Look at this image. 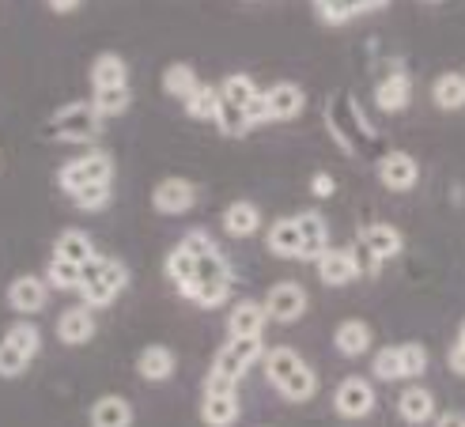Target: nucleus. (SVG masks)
I'll return each instance as SVG.
<instances>
[{"label":"nucleus","mask_w":465,"mask_h":427,"mask_svg":"<svg viewBox=\"0 0 465 427\" xmlns=\"http://www.w3.org/2000/svg\"><path fill=\"white\" fill-rule=\"evenodd\" d=\"M318 276H322V283L325 288H348L356 276H360V265H356V253H352V246H344V250H337V246H330L318 261Z\"/></svg>","instance_id":"obj_14"},{"label":"nucleus","mask_w":465,"mask_h":427,"mask_svg":"<svg viewBox=\"0 0 465 427\" xmlns=\"http://www.w3.org/2000/svg\"><path fill=\"white\" fill-rule=\"evenodd\" d=\"M371 371H375L379 382H398V378H405V371H401V348L398 344L379 348L375 360H371Z\"/></svg>","instance_id":"obj_37"},{"label":"nucleus","mask_w":465,"mask_h":427,"mask_svg":"<svg viewBox=\"0 0 465 427\" xmlns=\"http://www.w3.org/2000/svg\"><path fill=\"white\" fill-rule=\"evenodd\" d=\"M262 360H265L262 337H227L204 374V393H239V382L246 378V371Z\"/></svg>","instance_id":"obj_1"},{"label":"nucleus","mask_w":465,"mask_h":427,"mask_svg":"<svg viewBox=\"0 0 465 427\" xmlns=\"http://www.w3.org/2000/svg\"><path fill=\"white\" fill-rule=\"evenodd\" d=\"M174 371H178V355L167 344H148L136 355V374L144 382H167V378H174Z\"/></svg>","instance_id":"obj_17"},{"label":"nucleus","mask_w":465,"mask_h":427,"mask_svg":"<svg viewBox=\"0 0 465 427\" xmlns=\"http://www.w3.org/2000/svg\"><path fill=\"white\" fill-rule=\"evenodd\" d=\"M87 420H91V427H133V405L118 393H106L91 405Z\"/></svg>","instance_id":"obj_26"},{"label":"nucleus","mask_w":465,"mask_h":427,"mask_svg":"<svg viewBox=\"0 0 465 427\" xmlns=\"http://www.w3.org/2000/svg\"><path fill=\"white\" fill-rule=\"evenodd\" d=\"M95 337V314H91V306H73V311H64L57 318V341L68 344V348H80Z\"/></svg>","instance_id":"obj_20"},{"label":"nucleus","mask_w":465,"mask_h":427,"mask_svg":"<svg viewBox=\"0 0 465 427\" xmlns=\"http://www.w3.org/2000/svg\"><path fill=\"white\" fill-rule=\"evenodd\" d=\"M45 283L57 292H80V283H84V265H76V261H64L54 253L50 261V269H45Z\"/></svg>","instance_id":"obj_33"},{"label":"nucleus","mask_w":465,"mask_h":427,"mask_svg":"<svg viewBox=\"0 0 465 427\" xmlns=\"http://www.w3.org/2000/svg\"><path fill=\"white\" fill-rule=\"evenodd\" d=\"M371 341H375V333H371V325L363 318H348L337 325V333H333V348L341 355H348V360H356V355H363L371 348Z\"/></svg>","instance_id":"obj_25"},{"label":"nucleus","mask_w":465,"mask_h":427,"mask_svg":"<svg viewBox=\"0 0 465 427\" xmlns=\"http://www.w3.org/2000/svg\"><path fill=\"white\" fill-rule=\"evenodd\" d=\"M99 133H103V117L91 106V99L64 103L61 110H54L50 125H45V136L64 140V144H95Z\"/></svg>","instance_id":"obj_4"},{"label":"nucleus","mask_w":465,"mask_h":427,"mask_svg":"<svg viewBox=\"0 0 465 427\" xmlns=\"http://www.w3.org/2000/svg\"><path fill=\"white\" fill-rule=\"evenodd\" d=\"M110 197H114V185L99 182V185H87V189H80V194H73V204L80 212H103L110 204Z\"/></svg>","instance_id":"obj_38"},{"label":"nucleus","mask_w":465,"mask_h":427,"mask_svg":"<svg viewBox=\"0 0 465 427\" xmlns=\"http://www.w3.org/2000/svg\"><path fill=\"white\" fill-rule=\"evenodd\" d=\"M262 363H265V378L272 382V390L284 401H292V405H303V401H311L318 393V374L295 348H288V344L265 348Z\"/></svg>","instance_id":"obj_2"},{"label":"nucleus","mask_w":465,"mask_h":427,"mask_svg":"<svg viewBox=\"0 0 465 427\" xmlns=\"http://www.w3.org/2000/svg\"><path fill=\"white\" fill-rule=\"evenodd\" d=\"M129 288V269L122 265L118 257H95L84 265V283H80V295H84V306H110L122 292Z\"/></svg>","instance_id":"obj_5"},{"label":"nucleus","mask_w":465,"mask_h":427,"mask_svg":"<svg viewBox=\"0 0 465 427\" xmlns=\"http://www.w3.org/2000/svg\"><path fill=\"white\" fill-rule=\"evenodd\" d=\"M258 94H262L258 84H253L246 73H231V76L220 84V103L242 110V114H246V122H250V106L258 103Z\"/></svg>","instance_id":"obj_29"},{"label":"nucleus","mask_w":465,"mask_h":427,"mask_svg":"<svg viewBox=\"0 0 465 427\" xmlns=\"http://www.w3.org/2000/svg\"><path fill=\"white\" fill-rule=\"evenodd\" d=\"M265 322H269L265 303L242 299V303L231 306V314H227V333H231V337H262V333H265Z\"/></svg>","instance_id":"obj_16"},{"label":"nucleus","mask_w":465,"mask_h":427,"mask_svg":"<svg viewBox=\"0 0 465 427\" xmlns=\"http://www.w3.org/2000/svg\"><path fill=\"white\" fill-rule=\"evenodd\" d=\"M182 106H185V114H190V117H197V122H216V114H220V87L201 84Z\"/></svg>","instance_id":"obj_34"},{"label":"nucleus","mask_w":465,"mask_h":427,"mask_svg":"<svg viewBox=\"0 0 465 427\" xmlns=\"http://www.w3.org/2000/svg\"><path fill=\"white\" fill-rule=\"evenodd\" d=\"M431 427H465V412H458V409L439 412V416L431 420Z\"/></svg>","instance_id":"obj_43"},{"label":"nucleus","mask_w":465,"mask_h":427,"mask_svg":"<svg viewBox=\"0 0 465 427\" xmlns=\"http://www.w3.org/2000/svg\"><path fill=\"white\" fill-rule=\"evenodd\" d=\"M129 103H133L129 84H125V87H103V91H91V106L99 110V117H118V114H125V110H129Z\"/></svg>","instance_id":"obj_35"},{"label":"nucleus","mask_w":465,"mask_h":427,"mask_svg":"<svg viewBox=\"0 0 465 427\" xmlns=\"http://www.w3.org/2000/svg\"><path fill=\"white\" fill-rule=\"evenodd\" d=\"M45 299H50V283L38 280V276H15L8 283V306L15 314L31 318V314H42L45 311Z\"/></svg>","instance_id":"obj_15"},{"label":"nucleus","mask_w":465,"mask_h":427,"mask_svg":"<svg viewBox=\"0 0 465 427\" xmlns=\"http://www.w3.org/2000/svg\"><path fill=\"white\" fill-rule=\"evenodd\" d=\"M299 239H303V261H318L330 250V223L322 212H299Z\"/></svg>","instance_id":"obj_21"},{"label":"nucleus","mask_w":465,"mask_h":427,"mask_svg":"<svg viewBox=\"0 0 465 427\" xmlns=\"http://www.w3.org/2000/svg\"><path fill=\"white\" fill-rule=\"evenodd\" d=\"M311 194H314V197H333V174L318 171V174L311 178Z\"/></svg>","instance_id":"obj_42"},{"label":"nucleus","mask_w":465,"mask_h":427,"mask_svg":"<svg viewBox=\"0 0 465 427\" xmlns=\"http://www.w3.org/2000/svg\"><path fill=\"white\" fill-rule=\"evenodd\" d=\"M265 311H269V322H281V325H292L307 314V292L299 288L295 280H281L272 283V288L265 292Z\"/></svg>","instance_id":"obj_9"},{"label":"nucleus","mask_w":465,"mask_h":427,"mask_svg":"<svg viewBox=\"0 0 465 427\" xmlns=\"http://www.w3.org/2000/svg\"><path fill=\"white\" fill-rule=\"evenodd\" d=\"M356 243L379 261V265H386L390 257H398L405 250V239H401V231L393 227V223H363L360 234H356Z\"/></svg>","instance_id":"obj_13"},{"label":"nucleus","mask_w":465,"mask_h":427,"mask_svg":"<svg viewBox=\"0 0 465 427\" xmlns=\"http://www.w3.org/2000/svg\"><path fill=\"white\" fill-rule=\"evenodd\" d=\"M129 84V65L122 54H95L91 61V91H103V87H125Z\"/></svg>","instance_id":"obj_22"},{"label":"nucleus","mask_w":465,"mask_h":427,"mask_svg":"<svg viewBox=\"0 0 465 427\" xmlns=\"http://www.w3.org/2000/svg\"><path fill=\"white\" fill-rule=\"evenodd\" d=\"M375 405H379L375 386H371L367 378H360V374H348L344 382L337 386V393H333V409L344 420H363V416L375 412Z\"/></svg>","instance_id":"obj_8"},{"label":"nucleus","mask_w":465,"mask_h":427,"mask_svg":"<svg viewBox=\"0 0 465 427\" xmlns=\"http://www.w3.org/2000/svg\"><path fill=\"white\" fill-rule=\"evenodd\" d=\"M262 106H265V125L269 122H292V117L303 114L307 94H303L299 84L281 80V84H272V87L262 91Z\"/></svg>","instance_id":"obj_10"},{"label":"nucleus","mask_w":465,"mask_h":427,"mask_svg":"<svg viewBox=\"0 0 465 427\" xmlns=\"http://www.w3.org/2000/svg\"><path fill=\"white\" fill-rule=\"evenodd\" d=\"M379 182L390 194H409V189H416V182H420V163L409 152H386L379 159Z\"/></svg>","instance_id":"obj_12"},{"label":"nucleus","mask_w":465,"mask_h":427,"mask_svg":"<svg viewBox=\"0 0 465 427\" xmlns=\"http://www.w3.org/2000/svg\"><path fill=\"white\" fill-rule=\"evenodd\" d=\"M447 363H450V371H454V374H461V378H465V341H454V344H450Z\"/></svg>","instance_id":"obj_41"},{"label":"nucleus","mask_w":465,"mask_h":427,"mask_svg":"<svg viewBox=\"0 0 465 427\" xmlns=\"http://www.w3.org/2000/svg\"><path fill=\"white\" fill-rule=\"evenodd\" d=\"M325 125H330V136L337 140V148L344 155H360V148L375 140V129L363 122V114L352 103V94H344V91L325 103Z\"/></svg>","instance_id":"obj_3"},{"label":"nucleus","mask_w":465,"mask_h":427,"mask_svg":"<svg viewBox=\"0 0 465 427\" xmlns=\"http://www.w3.org/2000/svg\"><path fill=\"white\" fill-rule=\"evenodd\" d=\"M197 87H201V80H197V73H193V65H185V61L167 65V73H163V91H167L171 99L185 103Z\"/></svg>","instance_id":"obj_31"},{"label":"nucleus","mask_w":465,"mask_h":427,"mask_svg":"<svg viewBox=\"0 0 465 427\" xmlns=\"http://www.w3.org/2000/svg\"><path fill=\"white\" fill-rule=\"evenodd\" d=\"M265 246L272 257L281 261H303V239H299V220L288 216V220H276L265 234Z\"/></svg>","instance_id":"obj_18"},{"label":"nucleus","mask_w":465,"mask_h":427,"mask_svg":"<svg viewBox=\"0 0 465 427\" xmlns=\"http://www.w3.org/2000/svg\"><path fill=\"white\" fill-rule=\"evenodd\" d=\"M420 5H443V0H420Z\"/></svg>","instance_id":"obj_47"},{"label":"nucleus","mask_w":465,"mask_h":427,"mask_svg":"<svg viewBox=\"0 0 465 427\" xmlns=\"http://www.w3.org/2000/svg\"><path fill=\"white\" fill-rule=\"evenodd\" d=\"M54 253L64 257V261H76V265H87V261L99 257L95 243H91V234L84 227H64L57 234V243H54Z\"/></svg>","instance_id":"obj_27"},{"label":"nucleus","mask_w":465,"mask_h":427,"mask_svg":"<svg viewBox=\"0 0 465 427\" xmlns=\"http://www.w3.org/2000/svg\"><path fill=\"white\" fill-rule=\"evenodd\" d=\"M458 341H465V318H461V325H458Z\"/></svg>","instance_id":"obj_46"},{"label":"nucleus","mask_w":465,"mask_h":427,"mask_svg":"<svg viewBox=\"0 0 465 427\" xmlns=\"http://www.w3.org/2000/svg\"><path fill=\"white\" fill-rule=\"evenodd\" d=\"M386 5H390V0H363L367 12H379V8H386Z\"/></svg>","instance_id":"obj_45"},{"label":"nucleus","mask_w":465,"mask_h":427,"mask_svg":"<svg viewBox=\"0 0 465 427\" xmlns=\"http://www.w3.org/2000/svg\"><path fill=\"white\" fill-rule=\"evenodd\" d=\"M223 231L231 234V239H250V234L262 231V212L258 204L250 201H231L223 208Z\"/></svg>","instance_id":"obj_23"},{"label":"nucleus","mask_w":465,"mask_h":427,"mask_svg":"<svg viewBox=\"0 0 465 427\" xmlns=\"http://www.w3.org/2000/svg\"><path fill=\"white\" fill-rule=\"evenodd\" d=\"M398 348H401V371H405V378H420L428 371V348L416 344V341L398 344Z\"/></svg>","instance_id":"obj_40"},{"label":"nucleus","mask_w":465,"mask_h":427,"mask_svg":"<svg viewBox=\"0 0 465 427\" xmlns=\"http://www.w3.org/2000/svg\"><path fill=\"white\" fill-rule=\"evenodd\" d=\"M167 276L174 280V288L190 299V292H193V283H197V253H190L182 243L167 253Z\"/></svg>","instance_id":"obj_30"},{"label":"nucleus","mask_w":465,"mask_h":427,"mask_svg":"<svg viewBox=\"0 0 465 427\" xmlns=\"http://www.w3.org/2000/svg\"><path fill=\"white\" fill-rule=\"evenodd\" d=\"M431 99L439 110H461L465 106V73H443L431 84Z\"/></svg>","instance_id":"obj_32"},{"label":"nucleus","mask_w":465,"mask_h":427,"mask_svg":"<svg viewBox=\"0 0 465 427\" xmlns=\"http://www.w3.org/2000/svg\"><path fill=\"white\" fill-rule=\"evenodd\" d=\"M110 178H114V155L103 152V148L87 152V155H80L73 163H64V167L57 171V182H61V189H64L68 197L80 194V189H87V185L110 182Z\"/></svg>","instance_id":"obj_7"},{"label":"nucleus","mask_w":465,"mask_h":427,"mask_svg":"<svg viewBox=\"0 0 465 427\" xmlns=\"http://www.w3.org/2000/svg\"><path fill=\"white\" fill-rule=\"evenodd\" d=\"M239 393H204L201 397V420L204 427H231L239 420Z\"/></svg>","instance_id":"obj_28"},{"label":"nucleus","mask_w":465,"mask_h":427,"mask_svg":"<svg viewBox=\"0 0 465 427\" xmlns=\"http://www.w3.org/2000/svg\"><path fill=\"white\" fill-rule=\"evenodd\" d=\"M231 265H227V257L216 250V246H208L204 253H197V283H193V292H190V303L204 306V311H213V306H223L227 292H231Z\"/></svg>","instance_id":"obj_6"},{"label":"nucleus","mask_w":465,"mask_h":427,"mask_svg":"<svg viewBox=\"0 0 465 427\" xmlns=\"http://www.w3.org/2000/svg\"><path fill=\"white\" fill-rule=\"evenodd\" d=\"M409 103H412V80H409V73H401V68H393V73L386 80H379V87H375V106L382 114H401Z\"/></svg>","instance_id":"obj_19"},{"label":"nucleus","mask_w":465,"mask_h":427,"mask_svg":"<svg viewBox=\"0 0 465 427\" xmlns=\"http://www.w3.org/2000/svg\"><path fill=\"white\" fill-rule=\"evenodd\" d=\"M27 363H31L27 352H19L15 344H8L5 337H0V378H19V374H27Z\"/></svg>","instance_id":"obj_39"},{"label":"nucleus","mask_w":465,"mask_h":427,"mask_svg":"<svg viewBox=\"0 0 465 427\" xmlns=\"http://www.w3.org/2000/svg\"><path fill=\"white\" fill-rule=\"evenodd\" d=\"M197 204V185L190 178H163L152 189V208L159 216H182Z\"/></svg>","instance_id":"obj_11"},{"label":"nucleus","mask_w":465,"mask_h":427,"mask_svg":"<svg viewBox=\"0 0 465 427\" xmlns=\"http://www.w3.org/2000/svg\"><path fill=\"white\" fill-rule=\"evenodd\" d=\"M398 416L412 427H420L428 420H435V393L428 386H409L401 397H398Z\"/></svg>","instance_id":"obj_24"},{"label":"nucleus","mask_w":465,"mask_h":427,"mask_svg":"<svg viewBox=\"0 0 465 427\" xmlns=\"http://www.w3.org/2000/svg\"><path fill=\"white\" fill-rule=\"evenodd\" d=\"M5 341L8 344H15L19 352H27L31 360L42 352V333H38V325L35 322H27V318H19V322H12L8 329H5Z\"/></svg>","instance_id":"obj_36"},{"label":"nucleus","mask_w":465,"mask_h":427,"mask_svg":"<svg viewBox=\"0 0 465 427\" xmlns=\"http://www.w3.org/2000/svg\"><path fill=\"white\" fill-rule=\"evenodd\" d=\"M50 8H54L57 15H68V12L80 8V0H50Z\"/></svg>","instance_id":"obj_44"}]
</instances>
